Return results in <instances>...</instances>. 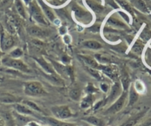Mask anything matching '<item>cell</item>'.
Listing matches in <instances>:
<instances>
[{
  "label": "cell",
  "mask_w": 151,
  "mask_h": 126,
  "mask_svg": "<svg viewBox=\"0 0 151 126\" xmlns=\"http://www.w3.org/2000/svg\"><path fill=\"white\" fill-rule=\"evenodd\" d=\"M24 93L29 96H42L47 94L42 84L37 81L27 82L24 85Z\"/></svg>",
  "instance_id": "1"
},
{
  "label": "cell",
  "mask_w": 151,
  "mask_h": 126,
  "mask_svg": "<svg viewBox=\"0 0 151 126\" xmlns=\"http://www.w3.org/2000/svg\"><path fill=\"white\" fill-rule=\"evenodd\" d=\"M127 96H128V91H123L119 97L116 100L114 101L113 103L104 111V114H106V115H113V114H117L120 111H122L124 107V105H125Z\"/></svg>",
  "instance_id": "2"
},
{
  "label": "cell",
  "mask_w": 151,
  "mask_h": 126,
  "mask_svg": "<svg viewBox=\"0 0 151 126\" xmlns=\"http://www.w3.org/2000/svg\"><path fill=\"white\" fill-rule=\"evenodd\" d=\"M1 62H2V64L5 67L11 68L20 71L22 72H29V68L27 65L23 61L19 59H14L8 56L2 58Z\"/></svg>",
  "instance_id": "3"
},
{
  "label": "cell",
  "mask_w": 151,
  "mask_h": 126,
  "mask_svg": "<svg viewBox=\"0 0 151 126\" xmlns=\"http://www.w3.org/2000/svg\"><path fill=\"white\" fill-rule=\"evenodd\" d=\"M29 10H30V13L32 17L38 23L43 24V25H48L49 23L46 19V17H45L44 14L36 2L33 1V2H29Z\"/></svg>",
  "instance_id": "4"
},
{
  "label": "cell",
  "mask_w": 151,
  "mask_h": 126,
  "mask_svg": "<svg viewBox=\"0 0 151 126\" xmlns=\"http://www.w3.org/2000/svg\"><path fill=\"white\" fill-rule=\"evenodd\" d=\"M50 110L55 118L58 120H67L73 116L70 108L68 105H55L51 107Z\"/></svg>",
  "instance_id": "5"
},
{
  "label": "cell",
  "mask_w": 151,
  "mask_h": 126,
  "mask_svg": "<svg viewBox=\"0 0 151 126\" xmlns=\"http://www.w3.org/2000/svg\"><path fill=\"white\" fill-rule=\"evenodd\" d=\"M123 91H122V85L119 82H116L114 83V85L112 86L111 90H110V94L107 96V99L104 101V105L107 103H112L114 101L116 100L120 96Z\"/></svg>",
  "instance_id": "6"
},
{
  "label": "cell",
  "mask_w": 151,
  "mask_h": 126,
  "mask_svg": "<svg viewBox=\"0 0 151 126\" xmlns=\"http://www.w3.org/2000/svg\"><path fill=\"white\" fill-rule=\"evenodd\" d=\"M29 34L37 38H46L50 35V30L38 26H31L27 29Z\"/></svg>",
  "instance_id": "7"
},
{
  "label": "cell",
  "mask_w": 151,
  "mask_h": 126,
  "mask_svg": "<svg viewBox=\"0 0 151 126\" xmlns=\"http://www.w3.org/2000/svg\"><path fill=\"white\" fill-rule=\"evenodd\" d=\"M14 45V40L12 37L8 34L2 33L0 37V48L3 51L9 50Z\"/></svg>",
  "instance_id": "8"
},
{
  "label": "cell",
  "mask_w": 151,
  "mask_h": 126,
  "mask_svg": "<svg viewBox=\"0 0 151 126\" xmlns=\"http://www.w3.org/2000/svg\"><path fill=\"white\" fill-rule=\"evenodd\" d=\"M98 70H101L104 74L107 75L110 78H111L113 80H116L118 77V73L116 71L115 68H113L111 66H103V65H99L98 68Z\"/></svg>",
  "instance_id": "9"
},
{
  "label": "cell",
  "mask_w": 151,
  "mask_h": 126,
  "mask_svg": "<svg viewBox=\"0 0 151 126\" xmlns=\"http://www.w3.org/2000/svg\"><path fill=\"white\" fill-rule=\"evenodd\" d=\"M21 99L17 96H14L12 94L2 93L0 94V102L5 104H16L19 102Z\"/></svg>",
  "instance_id": "10"
},
{
  "label": "cell",
  "mask_w": 151,
  "mask_h": 126,
  "mask_svg": "<svg viewBox=\"0 0 151 126\" xmlns=\"http://www.w3.org/2000/svg\"><path fill=\"white\" fill-rule=\"evenodd\" d=\"M147 110L145 111H142L141 112L138 113L136 115L133 116L132 117H130V119L127 120V121L124 122L123 124H122L120 126H135L138 122H139V120L142 118V117L145 116V113H146Z\"/></svg>",
  "instance_id": "11"
},
{
  "label": "cell",
  "mask_w": 151,
  "mask_h": 126,
  "mask_svg": "<svg viewBox=\"0 0 151 126\" xmlns=\"http://www.w3.org/2000/svg\"><path fill=\"white\" fill-rule=\"evenodd\" d=\"M45 120L50 126H79L75 123L67 122L61 120H58L55 117H46Z\"/></svg>",
  "instance_id": "12"
},
{
  "label": "cell",
  "mask_w": 151,
  "mask_h": 126,
  "mask_svg": "<svg viewBox=\"0 0 151 126\" xmlns=\"http://www.w3.org/2000/svg\"><path fill=\"white\" fill-rule=\"evenodd\" d=\"M14 108L15 111L17 113L20 114H23V115H33L34 114V111L30 109V108L27 106V105H24V104H20L19 102L16 103L14 105Z\"/></svg>",
  "instance_id": "13"
},
{
  "label": "cell",
  "mask_w": 151,
  "mask_h": 126,
  "mask_svg": "<svg viewBox=\"0 0 151 126\" xmlns=\"http://www.w3.org/2000/svg\"><path fill=\"white\" fill-rule=\"evenodd\" d=\"M82 120L87 122L89 124L92 125L93 126H104L105 123H104V120L101 119L99 118V117H95V116H89V117H85L82 118Z\"/></svg>",
  "instance_id": "14"
},
{
  "label": "cell",
  "mask_w": 151,
  "mask_h": 126,
  "mask_svg": "<svg viewBox=\"0 0 151 126\" xmlns=\"http://www.w3.org/2000/svg\"><path fill=\"white\" fill-rule=\"evenodd\" d=\"M128 96H129V103L128 106H133L135 103H136V102L139 99V94L138 92L136 91L133 85H131L130 88L128 92Z\"/></svg>",
  "instance_id": "15"
},
{
  "label": "cell",
  "mask_w": 151,
  "mask_h": 126,
  "mask_svg": "<svg viewBox=\"0 0 151 126\" xmlns=\"http://www.w3.org/2000/svg\"><path fill=\"white\" fill-rule=\"evenodd\" d=\"M73 11L75 13L76 17H77L78 19H86L89 16V14H88L87 11H85V10L81 8L80 7H79L78 5H73L72 8Z\"/></svg>",
  "instance_id": "16"
},
{
  "label": "cell",
  "mask_w": 151,
  "mask_h": 126,
  "mask_svg": "<svg viewBox=\"0 0 151 126\" xmlns=\"http://www.w3.org/2000/svg\"><path fill=\"white\" fill-rule=\"evenodd\" d=\"M131 3L136 7L137 9L143 13H149L147 5L144 0H133Z\"/></svg>",
  "instance_id": "17"
},
{
  "label": "cell",
  "mask_w": 151,
  "mask_h": 126,
  "mask_svg": "<svg viewBox=\"0 0 151 126\" xmlns=\"http://www.w3.org/2000/svg\"><path fill=\"white\" fill-rule=\"evenodd\" d=\"M40 5H41L42 8L43 12H44L45 15L47 17V18L50 21L54 22L55 19H56V17H55V15L54 14H53V11H52L48 6H47L44 2H42V1H40Z\"/></svg>",
  "instance_id": "18"
},
{
  "label": "cell",
  "mask_w": 151,
  "mask_h": 126,
  "mask_svg": "<svg viewBox=\"0 0 151 126\" xmlns=\"http://www.w3.org/2000/svg\"><path fill=\"white\" fill-rule=\"evenodd\" d=\"M94 102V96H93L91 94H89L88 95H87L85 97H84L83 99L81 101L80 107L82 108H88L89 107H91V105L93 104Z\"/></svg>",
  "instance_id": "19"
},
{
  "label": "cell",
  "mask_w": 151,
  "mask_h": 126,
  "mask_svg": "<svg viewBox=\"0 0 151 126\" xmlns=\"http://www.w3.org/2000/svg\"><path fill=\"white\" fill-rule=\"evenodd\" d=\"M69 96L71 99L74 101L80 100L81 96H82V91L79 87H74L70 91Z\"/></svg>",
  "instance_id": "20"
},
{
  "label": "cell",
  "mask_w": 151,
  "mask_h": 126,
  "mask_svg": "<svg viewBox=\"0 0 151 126\" xmlns=\"http://www.w3.org/2000/svg\"><path fill=\"white\" fill-rule=\"evenodd\" d=\"M86 3L96 13H101L104 10L102 5L99 4L94 0H86Z\"/></svg>",
  "instance_id": "21"
},
{
  "label": "cell",
  "mask_w": 151,
  "mask_h": 126,
  "mask_svg": "<svg viewBox=\"0 0 151 126\" xmlns=\"http://www.w3.org/2000/svg\"><path fill=\"white\" fill-rule=\"evenodd\" d=\"M36 60H37L38 63L42 67V68L44 69L47 73H50V75L55 74L53 68L50 66V64H48L47 62H45V60L43 58H39V59H36Z\"/></svg>",
  "instance_id": "22"
},
{
  "label": "cell",
  "mask_w": 151,
  "mask_h": 126,
  "mask_svg": "<svg viewBox=\"0 0 151 126\" xmlns=\"http://www.w3.org/2000/svg\"><path fill=\"white\" fill-rule=\"evenodd\" d=\"M82 45L85 48H88L90 49H93V50H99L101 48V45L99 42L95 41V40H88L82 43Z\"/></svg>",
  "instance_id": "23"
},
{
  "label": "cell",
  "mask_w": 151,
  "mask_h": 126,
  "mask_svg": "<svg viewBox=\"0 0 151 126\" xmlns=\"http://www.w3.org/2000/svg\"><path fill=\"white\" fill-rule=\"evenodd\" d=\"M15 6L19 14L21 17H22L24 19L27 18V14H26L25 8H24V5H23L22 0H15Z\"/></svg>",
  "instance_id": "24"
},
{
  "label": "cell",
  "mask_w": 151,
  "mask_h": 126,
  "mask_svg": "<svg viewBox=\"0 0 151 126\" xmlns=\"http://www.w3.org/2000/svg\"><path fill=\"white\" fill-rule=\"evenodd\" d=\"M107 23H108L110 25L114 26V27H120V28H125L126 25L124 22H122V21H120L119 19H117L115 17H111L107 19Z\"/></svg>",
  "instance_id": "25"
},
{
  "label": "cell",
  "mask_w": 151,
  "mask_h": 126,
  "mask_svg": "<svg viewBox=\"0 0 151 126\" xmlns=\"http://www.w3.org/2000/svg\"><path fill=\"white\" fill-rule=\"evenodd\" d=\"M22 103L24 105H27L28 108H30V109L33 110L34 111H37V112H42L41 108L39 107V105L36 103H35L34 102H32V101L30 100H23Z\"/></svg>",
  "instance_id": "26"
},
{
  "label": "cell",
  "mask_w": 151,
  "mask_h": 126,
  "mask_svg": "<svg viewBox=\"0 0 151 126\" xmlns=\"http://www.w3.org/2000/svg\"><path fill=\"white\" fill-rule=\"evenodd\" d=\"M116 2H118L119 5L120 6L123 8V9H124L125 11H128L130 14H133V8H132L131 5H130V4H129L128 2L126 1V0H116Z\"/></svg>",
  "instance_id": "27"
},
{
  "label": "cell",
  "mask_w": 151,
  "mask_h": 126,
  "mask_svg": "<svg viewBox=\"0 0 151 126\" xmlns=\"http://www.w3.org/2000/svg\"><path fill=\"white\" fill-rule=\"evenodd\" d=\"M23 54L22 50L20 48H16L14 50H11L9 53L8 56L11 58H14V59H19V57H21Z\"/></svg>",
  "instance_id": "28"
},
{
  "label": "cell",
  "mask_w": 151,
  "mask_h": 126,
  "mask_svg": "<svg viewBox=\"0 0 151 126\" xmlns=\"http://www.w3.org/2000/svg\"><path fill=\"white\" fill-rule=\"evenodd\" d=\"M95 58L96 59V60L98 62H103V63H108L110 62V58L108 56H106V55H102V54H96Z\"/></svg>",
  "instance_id": "29"
},
{
  "label": "cell",
  "mask_w": 151,
  "mask_h": 126,
  "mask_svg": "<svg viewBox=\"0 0 151 126\" xmlns=\"http://www.w3.org/2000/svg\"><path fill=\"white\" fill-rule=\"evenodd\" d=\"M122 84L124 91H128L129 85H130V78L127 74L123 76L122 79Z\"/></svg>",
  "instance_id": "30"
},
{
  "label": "cell",
  "mask_w": 151,
  "mask_h": 126,
  "mask_svg": "<svg viewBox=\"0 0 151 126\" xmlns=\"http://www.w3.org/2000/svg\"><path fill=\"white\" fill-rule=\"evenodd\" d=\"M143 49H144L143 45L141 44V43H139V42H136L135 43L134 45L133 46V48H132V50H133V51L134 52V53H136V54H140V53H142Z\"/></svg>",
  "instance_id": "31"
},
{
  "label": "cell",
  "mask_w": 151,
  "mask_h": 126,
  "mask_svg": "<svg viewBox=\"0 0 151 126\" xmlns=\"http://www.w3.org/2000/svg\"><path fill=\"white\" fill-rule=\"evenodd\" d=\"M87 68H88L87 70L89 71V73H91V75H93V76L95 78H96L97 79H101V74H100L99 71L97 69L93 68L91 67H87Z\"/></svg>",
  "instance_id": "32"
},
{
  "label": "cell",
  "mask_w": 151,
  "mask_h": 126,
  "mask_svg": "<svg viewBox=\"0 0 151 126\" xmlns=\"http://www.w3.org/2000/svg\"><path fill=\"white\" fill-rule=\"evenodd\" d=\"M134 88H135V89H136V91H142L144 90L143 85H142L140 82H139V81H137V82L135 83Z\"/></svg>",
  "instance_id": "33"
},
{
  "label": "cell",
  "mask_w": 151,
  "mask_h": 126,
  "mask_svg": "<svg viewBox=\"0 0 151 126\" xmlns=\"http://www.w3.org/2000/svg\"><path fill=\"white\" fill-rule=\"evenodd\" d=\"M100 87H101V89L104 92H107L109 90V86L107 85L106 83H101V85H100Z\"/></svg>",
  "instance_id": "34"
},
{
  "label": "cell",
  "mask_w": 151,
  "mask_h": 126,
  "mask_svg": "<svg viewBox=\"0 0 151 126\" xmlns=\"http://www.w3.org/2000/svg\"><path fill=\"white\" fill-rule=\"evenodd\" d=\"M140 126H151V119L150 120H147V121H146L145 122H144L143 124L141 125Z\"/></svg>",
  "instance_id": "35"
},
{
  "label": "cell",
  "mask_w": 151,
  "mask_h": 126,
  "mask_svg": "<svg viewBox=\"0 0 151 126\" xmlns=\"http://www.w3.org/2000/svg\"><path fill=\"white\" fill-rule=\"evenodd\" d=\"M29 126H41L40 125L36 124V122H30L28 123Z\"/></svg>",
  "instance_id": "36"
},
{
  "label": "cell",
  "mask_w": 151,
  "mask_h": 126,
  "mask_svg": "<svg viewBox=\"0 0 151 126\" xmlns=\"http://www.w3.org/2000/svg\"><path fill=\"white\" fill-rule=\"evenodd\" d=\"M147 5L148 9H149V13L151 12V1H150L148 3H147Z\"/></svg>",
  "instance_id": "37"
},
{
  "label": "cell",
  "mask_w": 151,
  "mask_h": 126,
  "mask_svg": "<svg viewBox=\"0 0 151 126\" xmlns=\"http://www.w3.org/2000/svg\"><path fill=\"white\" fill-rule=\"evenodd\" d=\"M129 1H130V2H132V1H133V0H129Z\"/></svg>",
  "instance_id": "38"
}]
</instances>
